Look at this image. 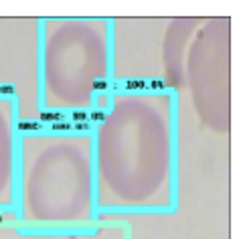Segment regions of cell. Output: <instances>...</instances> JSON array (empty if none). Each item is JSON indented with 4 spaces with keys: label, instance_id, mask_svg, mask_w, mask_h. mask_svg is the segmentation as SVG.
I'll return each instance as SVG.
<instances>
[{
    "label": "cell",
    "instance_id": "6da1fadb",
    "mask_svg": "<svg viewBox=\"0 0 241 239\" xmlns=\"http://www.w3.org/2000/svg\"><path fill=\"white\" fill-rule=\"evenodd\" d=\"M18 128H20V130H41L43 126L39 124V122H20Z\"/></svg>",
    "mask_w": 241,
    "mask_h": 239
},
{
    "label": "cell",
    "instance_id": "7a4b0ae2",
    "mask_svg": "<svg viewBox=\"0 0 241 239\" xmlns=\"http://www.w3.org/2000/svg\"><path fill=\"white\" fill-rule=\"evenodd\" d=\"M53 130H57V132H59V130H71V126H69V124H55V126H53Z\"/></svg>",
    "mask_w": 241,
    "mask_h": 239
},
{
    "label": "cell",
    "instance_id": "3957f363",
    "mask_svg": "<svg viewBox=\"0 0 241 239\" xmlns=\"http://www.w3.org/2000/svg\"><path fill=\"white\" fill-rule=\"evenodd\" d=\"M43 118H45V120H59L61 114H43Z\"/></svg>",
    "mask_w": 241,
    "mask_h": 239
}]
</instances>
